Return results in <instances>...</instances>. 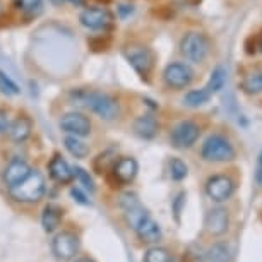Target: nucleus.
Here are the masks:
<instances>
[{
    "instance_id": "29",
    "label": "nucleus",
    "mask_w": 262,
    "mask_h": 262,
    "mask_svg": "<svg viewBox=\"0 0 262 262\" xmlns=\"http://www.w3.org/2000/svg\"><path fill=\"white\" fill-rule=\"evenodd\" d=\"M0 90L6 93V95H19V93H21L17 84L9 76H6L2 71H0Z\"/></svg>"
},
{
    "instance_id": "36",
    "label": "nucleus",
    "mask_w": 262,
    "mask_h": 262,
    "mask_svg": "<svg viewBox=\"0 0 262 262\" xmlns=\"http://www.w3.org/2000/svg\"><path fill=\"white\" fill-rule=\"evenodd\" d=\"M76 262H95V260H91V259H79Z\"/></svg>"
},
{
    "instance_id": "6",
    "label": "nucleus",
    "mask_w": 262,
    "mask_h": 262,
    "mask_svg": "<svg viewBox=\"0 0 262 262\" xmlns=\"http://www.w3.org/2000/svg\"><path fill=\"white\" fill-rule=\"evenodd\" d=\"M201 136V127L192 120H182L173 127L170 139L177 149H189L197 142Z\"/></svg>"
},
{
    "instance_id": "23",
    "label": "nucleus",
    "mask_w": 262,
    "mask_h": 262,
    "mask_svg": "<svg viewBox=\"0 0 262 262\" xmlns=\"http://www.w3.org/2000/svg\"><path fill=\"white\" fill-rule=\"evenodd\" d=\"M211 96L212 95L206 88H202V90H190L184 96V105L189 108H199L202 105H206V103L211 100Z\"/></svg>"
},
{
    "instance_id": "2",
    "label": "nucleus",
    "mask_w": 262,
    "mask_h": 262,
    "mask_svg": "<svg viewBox=\"0 0 262 262\" xmlns=\"http://www.w3.org/2000/svg\"><path fill=\"white\" fill-rule=\"evenodd\" d=\"M45 190H47L45 177L38 170H31L23 182H19L17 185L9 189V194H11L14 201L31 204V202L41 201L43 195H45Z\"/></svg>"
},
{
    "instance_id": "18",
    "label": "nucleus",
    "mask_w": 262,
    "mask_h": 262,
    "mask_svg": "<svg viewBox=\"0 0 262 262\" xmlns=\"http://www.w3.org/2000/svg\"><path fill=\"white\" fill-rule=\"evenodd\" d=\"M158 128H160V123H158L156 118L149 115V113L137 117L134 120V132L144 141L155 139L158 134Z\"/></svg>"
},
{
    "instance_id": "7",
    "label": "nucleus",
    "mask_w": 262,
    "mask_h": 262,
    "mask_svg": "<svg viewBox=\"0 0 262 262\" xmlns=\"http://www.w3.org/2000/svg\"><path fill=\"white\" fill-rule=\"evenodd\" d=\"M81 249L79 236L72 231H62L52 240V252L58 260H71Z\"/></svg>"
},
{
    "instance_id": "20",
    "label": "nucleus",
    "mask_w": 262,
    "mask_h": 262,
    "mask_svg": "<svg viewBox=\"0 0 262 262\" xmlns=\"http://www.w3.org/2000/svg\"><path fill=\"white\" fill-rule=\"evenodd\" d=\"M63 146H66V149L71 152L74 158H77V160H82V158L90 156V146L82 141V137L67 134L66 139H63Z\"/></svg>"
},
{
    "instance_id": "15",
    "label": "nucleus",
    "mask_w": 262,
    "mask_h": 262,
    "mask_svg": "<svg viewBox=\"0 0 262 262\" xmlns=\"http://www.w3.org/2000/svg\"><path fill=\"white\" fill-rule=\"evenodd\" d=\"M48 173H50L52 180H55L60 185H67L74 180L72 166L60 155H55L50 160V163H48Z\"/></svg>"
},
{
    "instance_id": "22",
    "label": "nucleus",
    "mask_w": 262,
    "mask_h": 262,
    "mask_svg": "<svg viewBox=\"0 0 262 262\" xmlns=\"http://www.w3.org/2000/svg\"><path fill=\"white\" fill-rule=\"evenodd\" d=\"M231 254L228 245L225 244H214L204 252V262H230Z\"/></svg>"
},
{
    "instance_id": "10",
    "label": "nucleus",
    "mask_w": 262,
    "mask_h": 262,
    "mask_svg": "<svg viewBox=\"0 0 262 262\" xmlns=\"http://www.w3.org/2000/svg\"><path fill=\"white\" fill-rule=\"evenodd\" d=\"M58 127L62 128L69 136L86 137L91 132V120L84 113L79 112H69L58 120Z\"/></svg>"
},
{
    "instance_id": "28",
    "label": "nucleus",
    "mask_w": 262,
    "mask_h": 262,
    "mask_svg": "<svg viewBox=\"0 0 262 262\" xmlns=\"http://www.w3.org/2000/svg\"><path fill=\"white\" fill-rule=\"evenodd\" d=\"M14 7L26 14H36L41 11L43 0H12Z\"/></svg>"
},
{
    "instance_id": "27",
    "label": "nucleus",
    "mask_w": 262,
    "mask_h": 262,
    "mask_svg": "<svg viewBox=\"0 0 262 262\" xmlns=\"http://www.w3.org/2000/svg\"><path fill=\"white\" fill-rule=\"evenodd\" d=\"M142 262H173V255L163 247H151L144 254Z\"/></svg>"
},
{
    "instance_id": "33",
    "label": "nucleus",
    "mask_w": 262,
    "mask_h": 262,
    "mask_svg": "<svg viewBox=\"0 0 262 262\" xmlns=\"http://www.w3.org/2000/svg\"><path fill=\"white\" fill-rule=\"evenodd\" d=\"M71 195L74 197V201L79 202V204L90 206V199H88L86 192H82V189H72V190H71Z\"/></svg>"
},
{
    "instance_id": "5",
    "label": "nucleus",
    "mask_w": 262,
    "mask_h": 262,
    "mask_svg": "<svg viewBox=\"0 0 262 262\" xmlns=\"http://www.w3.org/2000/svg\"><path fill=\"white\" fill-rule=\"evenodd\" d=\"M163 81L168 88L179 91V90H185V88L190 86V82L194 81V71H192L190 66L182 62H171L168 63L163 71Z\"/></svg>"
},
{
    "instance_id": "26",
    "label": "nucleus",
    "mask_w": 262,
    "mask_h": 262,
    "mask_svg": "<svg viewBox=\"0 0 262 262\" xmlns=\"http://www.w3.org/2000/svg\"><path fill=\"white\" fill-rule=\"evenodd\" d=\"M168 171H170V177L175 182L185 180L187 175H189V168H187V165L180 158H171V160L168 161Z\"/></svg>"
},
{
    "instance_id": "39",
    "label": "nucleus",
    "mask_w": 262,
    "mask_h": 262,
    "mask_svg": "<svg viewBox=\"0 0 262 262\" xmlns=\"http://www.w3.org/2000/svg\"><path fill=\"white\" fill-rule=\"evenodd\" d=\"M260 50H262V39H260Z\"/></svg>"
},
{
    "instance_id": "21",
    "label": "nucleus",
    "mask_w": 262,
    "mask_h": 262,
    "mask_svg": "<svg viewBox=\"0 0 262 262\" xmlns=\"http://www.w3.org/2000/svg\"><path fill=\"white\" fill-rule=\"evenodd\" d=\"M226 79H228V71H226V69H225L223 66H217V67L214 69V71L211 72L206 90L209 91L211 95H214V93H220V91L225 88Z\"/></svg>"
},
{
    "instance_id": "4",
    "label": "nucleus",
    "mask_w": 262,
    "mask_h": 262,
    "mask_svg": "<svg viewBox=\"0 0 262 262\" xmlns=\"http://www.w3.org/2000/svg\"><path fill=\"white\" fill-rule=\"evenodd\" d=\"M209 39L199 31H189L180 41V52L189 62L201 63L209 55Z\"/></svg>"
},
{
    "instance_id": "19",
    "label": "nucleus",
    "mask_w": 262,
    "mask_h": 262,
    "mask_svg": "<svg viewBox=\"0 0 262 262\" xmlns=\"http://www.w3.org/2000/svg\"><path fill=\"white\" fill-rule=\"evenodd\" d=\"M63 211L57 204H47L41 212V226L47 233H53L62 223Z\"/></svg>"
},
{
    "instance_id": "35",
    "label": "nucleus",
    "mask_w": 262,
    "mask_h": 262,
    "mask_svg": "<svg viewBox=\"0 0 262 262\" xmlns=\"http://www.w3.org/2000/svg\"><path fill=\"white\" fill-rule=\"evenodd\" d=\"M50 2L53 4V6H62V4L66 2V0H50Z\"/></svg>"
},
{
    "instance_id": "14",
    "label": "nucleus",
    "mask_w": 262,
    "mask_h": 262,
    "mask_svg": "<svg viewBox=\"0 0 262 262\" xmlns=\"http://www.w3.org/2000/svg\"><path fill=\"white\" fill-rule=\"evenodd\" d=\"M29 171H31V166L28 165L26 161L21 160V158H14L6 165L2 171V180L4 184H6L9 189L14 185H17L19 182H23L26 177L29 175Z\"/></svg>"
},
{
    "instance_id": "38",
    "label": "nucleus",
    "mask_w": 262,
    "mask_h": 262,
    "mask_svg": "<svg viewBox=\"0 0 262 262\" xmlns=\"http://www.w3.org/2000/svg\"><path fill=\"white\" fill-rule=\"evenodd\" d=\"M2 9H4V6H2V2H0V14H2Z\"/></svg>"
},
{
    "instance_id": "30",
    "label": "nucleus",
    "mask_w": 262,
    "mask_h": 262,
    "mask_svg": "<svg viewBox=\"0 0 262 262\" xmlns=\"http://www.w3.org/2000/svg\"><path fill=\"white\" fill-rule=\"evenodd\" d=\"M110 163H112V151H106L95 158L93 168L96 170V173H103L105 170H108V165H110Z\"/></svg>"
},
{
    "instance_id": "11",
    "label": "nucleus",
    "mask_w": 262,
    "mask_h": 262,
    "mask_svg": "<svg viewBox=\"0 0 262 262\" xmlns=\"http://www.w3.org/2000/svg\"><path fill=\"white\" fill-rule=\"evenodd\" d=\"M235 192V182L226 175H214L206 182V194L214 202L228 201Z\"/></svg>"
},
{
    "instance_id": "37",
    "label": "nucleus",
    "mask_w": 262,
    "mask_h": 262,
    "mask_svg": "<svg viewBox=\"0 0 262 262\" xmlns=\"http://www.w3.org/2000/svg\"><path fill=\"white\" fill-rule=\"evenodd\" d=\"M259 163H260V166H262V151H260V155H259Z\"/></svg>"
},
{
    "instance_id": "13",
    "label": "nucleus",
    "mask_w": 262,
    "mask_h": 262,
    "mask_svg": "<svg viewBox=\"0 0 262 262\" xmlns=\"http://www.w3.org/2000/svg\"><path fill=\"white\" fill-rule=\"evenodd\" d=\"M230 226V216L225 207H214L207 211L204 217V230L212 236H220L228 231Z\"/></svg>"
},
{
    "instance_id": "8",
    "label": "nucleus",
    "mask_w": 262,
    "mask_h": 262,
    "mask_svg": "<svg viewBox=\"0 0 262 262\" xmlns=\"http://www.w3.org/2000/svg\"><path fill=\"white\" fill-rule=\"evenodd\" d=\"M79 21L91 31H105L113 24V14L105 7H88L81 12Z\"/></svg>"
},
{
    "instance_id": "24",
    "label": "nucleus",
    "mask_w": 262,
    "mask_h": 262,
    "mask_svg": "<svg viewBox=\"0 0 262 262\" xmlns=\"http://www.w3.org/2000/svg\"><path fill=\"white\" fill-rule=\"evenodd\" d=\"M240 88L244 90L247 95H260L262 93V71L259 72H252L249 76L244 77Z\"/></svg>"
},
{
    "instance_id": "31",
    "label": "nucleus",
    "mask_w": 262,
    "mask_h": 262,
    "mask_svg": "<svg viewBox=\"0 0 262 262\" xmlns=\"http://www.w3.org/2000/svg\"><path fill=\"white\" fill-rule=\"evenodd\" d=\"M185 199H187V194H185V192H179V194H177V197H175V199H173V202H171V212L175 214L177 223H180L182 211H184V207H185Z\"/></svg>"
},
{
    "instance_id": "34",
    "label": "nucleus",
    "mask_w": 262,
    "mask_h": 262,
    "mask_svg": "<svg viewBox=\"0 0 262 262\" xmlns=\"http://www.w3.org/2000/svg\"><path fill=\"white\" fill-rule=\"evenodd\" d=\"M255 180H257V184H259V187L262 189V168L259 171H257V175H255Z\"/></svg>"
},
{
    "instance_id": "1",
    "label": "nucleus",
    "mask_w": 262,
    "mask_h": 262,
    "mask_svg": "<svg viewBox=\"0 0 262 262\" xmlns=\"http://www.w3.org/2000/svg\"><path fill=\"white\" fill-rule=\"evenodd\" d=\"M72 101L81 105L88 110H91L101 120H115L120 115V105L118 101L108 93L96 90H76L71 93Z\"/></svg>"
},
{
    "instance_id": "17",
    "label": "nucleus",
    "mask_w": 262,
    "mask_h": 262,
    "mask_svg": "<svg viewBox=\"0 0 262 262\" xmlns=\"http://www.w3.org/2000/svg\"><path fill=\"white\" fill-rule=\"evenodd\" d=\"M134 231L137 233V236L142 240V242H146V244H156V242H160L161 240V228H160V225L156 223L155 220L149 216H146L144 220L141 221L139 225L136 226Z\"/></svg>"
},
{
    "instance_id": "25",
    "label": "nucleus",
    "mask_w": 262,
    "mask_h": 262,
    "mask_svg": "<svg viewBox=\"0 0 262 262\" xmlns=\"http://www.w3.org/2000/svg\"><path fill=\"white\" fill-rule=\"evenodd\" d=\"M74 171V179L79 182V185H81V189L84 192H90V194H95L96 190V185H95V180H93V177L90 175V171H86L84 168L81 166H74L72 168Z\"/></svg>"
},
{
    "instance_id": "12",
    "label": "nucleus",
    "mask_w": 262,
    "mask_h": 262,
    "mask_svg": "<svg viewBox=\"0 0 262 262\" xmlns=\"http://www.w3.org/2000/svg\"><path fill=\"white\" fill-rule=\"evenodd\" d=\"M112 171L118 184L122 185L132 184L136 180L137 173H139V163L132 156H122L120 160H117L112 165Z\"/></svg>"
},
{
    "instance_id": "3",
    "label": "nucleus",
    "mask_w": 262,
    "mask_h": 262,
    "mask_svg": "<svg viewBox=\"0 0 262 262\" xmlns=\"http://www.w3.org/2000/svg\"><path fill=\"white\" fill-rule=\"evenodd\" d=\"M201 156L204 161L211 163H225L235 160L236 151L233 144L226 139L225 136L212 134L204 141V144L201 147Z\"/></svg>"
},
{
    "instance_id": "9",
    "label": "nucleus",
    "mask_w": 262,
    "mask_h": 262,
    "mask_svg": "<svg viewBox=\"0 0 262 262\" xmlns=\"http://www.w3.org/2000/svg\"><path fill=\"white\" fill-rule=\"evenodd\" d=\"M125 57L128 63L134 67V71L139 74L142 79H147V76L152 71L155 66V55L149 48L146 47H130L125 50Z\"/></svg>"
},
{
    "instance_id": "16",
    "label": "nucleus",
    "mask_w": 262,
    "mask_h": 262,
    "mask_svg": "<svg viewBox=\"0 0 262 262\" xmlns=\"http://www.w3.org/2000/svg\"><path fill=\"white\" fill-rule=\"evenodd\" d=\"M31 132H33V120L28 115L17 117L16 120L11 122V125L7 128V134L14 142H24L26 139H29Z\"/></svg>"
},
{
    "instance_id": "32",
    "label": "nucleus",
    "mask_w": 262,
    "mask_h": 262,
    "mask_svg": "<svg viewBox=\"0 0 262 262\" xmlns=\"http://www.w3.org/2000/svg\"><path fill=\"white\" fill-rule=\"evenodd\" d=\"M9 125H11V117H9V112L0 108V134H6Z\"/></svg>"
}]
</instances>
